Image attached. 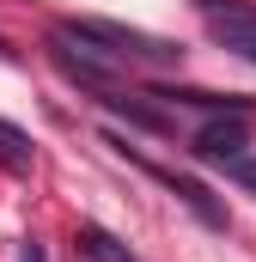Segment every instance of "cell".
<instances>
[{
	"label": "cell",
	"instance_id": "30bf717a",
	"mask_svg": "<svg viewBox=\"0 0 256 262\" xmlns=\"http://www.w3.org/2000/svg\"><path fill=\"white\" fill-rule=\"evenodd\" d=\"M18 262H43V250H37V244H25V250H18Z\"/></svg>",
	"mask_w": 256,
	"mask_h": 262
},
{
	"label": "cell",
	"instance_id": "8fae6325",
	"mask_svg": "<svg viewBox=\"0 0 256 262\" xmlns=\"http://www.w3.org/2000/svg\"><path fill=\"white\" fill-rule=\"evenodd\" d=\"M0 55H18V49H6V43H0Z\"/></svg>",
	"mask_w": 256,
	"mask_h": 262
},
{
	"label": "cell",
	"instance_id": "9c48e42d",
	"mask_svg": "<svg viewBox=\"0 0 256 262\" xmlns=\"http://www.w3.org/2000/svg\"><path fill=\"white\" fill-rule=\"evenodd\" d=\"M226 171H232V177H238V183H244V189L256 195V159H250V152H244V159H232Z\"/></svg>",
	"mask_w": 256,
	"mask_h": 262
},
{
	"label": "cell",
	"instance_id": "277c9868",
	"mask_svg": "<svg viewBox=\"0 0 256 262\" xmlns=\"http://www.w3.org/2000/svg\"><path fill=\"white\" fill-rule=\"evenodd\" d=\"M49 61L61 67L73 85H86L92 98H98V92H116V85H122V73H116V67H104V61H92V55H79V49H73V43H61L55 31H49Z\"/></svg>",
	"mask_w": 256,
	"mask_h": 262
},
{
	"label": "cell",
	"instance_id": "6da1fadb",
	"mask_svg": "<svg viewBox=\"0 0 256 262\" xmlns=\"http://www.w3.org/2000/svg\"><path fill=\"white\" fill-rule=\"evenodd\" d=\"M55 37L73 43L79 55H92V61L116 67V73H128V67H177L183 61V49H177L171 37L128 31V25H116V18H61Z\"/></svg>",
	"mask_w": 256,
	"mask_h": 262
},
{
	"label": "cell",
	"instance_id": "ba28073f",
	"mask_svg": "<svg viewBox=\"0 0 256 262\" xmlns=\"http://www.w3.org/2000/svg\"><path fill=\"white\" fill-rule=\"evenodd\" d=\"M0 165L12 171V177H25L31 165H37V146H31V134L12 128V122H0Z\"/></svg>",
	"mask_w": 256,
	"mask_h": 262
},
{
	"label": "cell",
	"instance_id": "5b68a950",
	"mask_svg": "<svg viewBox=\"0 0 256 262\" xmlns=\"http://www.w3.org/2000/svg\"><path fill=\"white\" fill-rule=\"evenodd\" d=\"M153 98H165V104H195V110H214V116H256V98H238V92H201V85H153Z\"/></svg>",
	"mask_w": 256,
	"mask_h": 262
},
{
	"label": "cell",
	"instance_id": "7a4b0ae2",
	"mask_svg": "<svg viewBox=\"0 0 256 262\" xmlns=\"http://www.w3.org/2000/svg\"><path fill=\"white\" fill-rule=\"evenodd\" d=\"M195 6H201L214 43H226L232 55L256 61V6H250V0H195Z\"/></svg>",
	"mask_w": 256,
	"mask_h": 262
},
{
	"label": "cell",
	"instance_id": "8992f818",
	"mask_svg": "<svg viewBox=\"0 0 256 262\" xmlns=\"http://www.w3.org/2000/svg\"><path fill=\"white\" fill-rule=\"evenodd\" d=\"M116 152H122V146H116ZM122 159H134V152H122ZM134 165H140V171H153V177H159V183H165L171 195L183 201V207H195V213H201L207 226H226V207H220V201L207 195V189H201L195 177H177V171H159V165H146V159H134Z\"/></svg>",
	"mask_w": 256,
	"mask_h": 262
},
{
	"label": "cell",
	"instance_id": "52a82bcc",
	"mask_svg": "<svg viewBox=\"0 0 256 262\" xmlns=\"http://www.w3.org/2000/svg\"><path fill=\"white\" fill-rule=\"evenodd\" d=\"M73 244H79V256H86V262H134V256H128V244H122V238H110L104 226H79Z\"/></svg>",
	"mask_w": 256,
	"mask_h": 262
},
{
	"label": "cell",
	"instance_id": "3957f363",
	"mask_svg": "<svg viewBox=\"0 0 256 262\" xmlns=\"http://www.w3.org/2000/svg\"><path fill=\"white\" fill-rule=\"evenodd\" d=\"M244 146H250V116H214V122H201L195 128V159L201 165H232V159H244Z\"/></svg>",
	"mask_w": 256,
	"mask_h": 262
}]
</instances>
